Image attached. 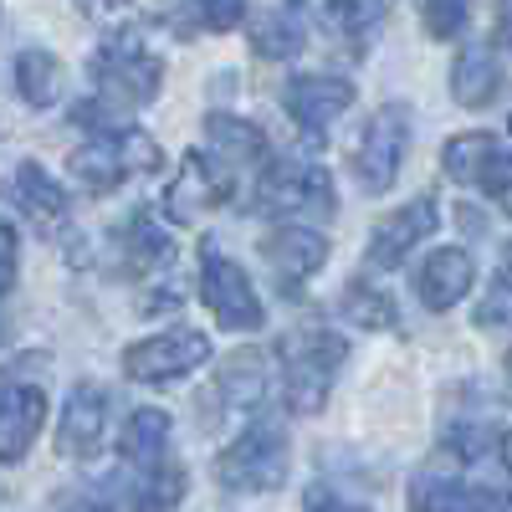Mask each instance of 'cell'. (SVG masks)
I'll return each mask as SVG.
<instances>
[{"label":"cell","mask_w":512,"mask_h":512,"mask_svg":"<svg viewBox=\"0 0 512 512\" xmlns=\"http://www.w3.org/2000/svg\"><path fill=\"white\" fill-rule=\"evenodd\" d=\"M502 461H507V472H512V431L502 436Z\"/></svg>","instance_id":"8d00e7d4"},{"label":"cell","mask_w":512,"mask_h":512,"mask_svg":"<svg viewBox=\"0 0 512 512\" xmlns=\"http://www.w3.org/2000/svg\"><path fill=\"white\" fill-rule=\"evenodd\" d=\"M451 441H461V456H482V441H492V431H482V425H466V431H456Z\"/></svg>","instance_id":"d6a6232c"},{"label":"cell","mask_w":512,"mask_h":512,"mask_svg":"<svg viewBox=\"0 0 512 512\" xmlns=\"http://www.w3.org/2000/svg\"><path fill=\"white\" fill-rule=\"evenodd\" d=\"M16 93H21L31 108L57 103V98H62V62H57L52 52H41V47L21 52V57H16Z\"/></svg>","instance_id":"7402d4cb"},{"label":"cell","mask_w":512,"mask_h":512,"mask_svg":"<svg viewBox=\"0 0 512 512\" xmlns=\"http://www.w3.org/2000/svg\"><path fill=\"white\" fill-rule=\"evenodd\" d=\"M11 200L21 205V216H26L36 231H57V226L67 221V195H62V185H57L41 164H31V159L11 175Z\"/></svg>","instance_id":"9a60e30c"},{"label":"cell","mask_w":512,"mask_h":512,"mask_svg":"<svg viewBox=\"0 0 512 512\" xmlns=\"http://www.w3.org/2000/svg\"><path fill=\"white\" fill-rule=\"evenodd\" d=\"M384 16H390V6H344V11H338V21L349 26V36H354L359 52L369 47V36L384 26Z\"/></svg>","instance_id":"f546056e"},{"label":"cell","mask_w":512,"mask_h":512,"mask_svg":"<svg viewBox=\"0 0 512 512\" xmlns=\"http://www.w3.org/2000/svg\"><path fill=\"white\" fill-rule=\"evenodd\" d=\"M420 21L436 41H456V31L466 26V6H456V0H431V6H420Z\"/></svg>","instance_id":"f1b7e54d"},{"label":"cell","mask_w":512,"mask_h":512,"mask_svg":"<svg viewBox=\"0 0 512 512\" xmlns=\"http://www.w3.org/2000/svg\"><path fill=\"white\" fill-rule=\"evenodd\" d=\"M93 77H98V93H103V108L118 103V108H144L159 98L164 88V62L154 52H144L134 36H113L98 47L93 57Z\"/></svg>","instance_id":"3957f363"},{"label":"cell","mask_w":512,"mask_h":512,"mask_svg":"<svg viewBox=\"0 0 512 512\" xmlns=\"http://www.w3.org/2000/svg\"><path fill=\"white\" fill-rule=\"evenodd\" d=\"M344 318L359 323V328H395V308H390V297L374 292L369 282H349L344 292Z\"/></svg>","instance_id":"d4e9b609"},{"label":"cell","mask_w":512,"mask_h":512,"mask_svg":"<svg viewBox=\"0 0 512 512\" xmlns=\"http://www.w3.org/2000/svg\"><path fill=\"white\" fill-rule=\"evenodd\" d=\"M502 88V62L487 47H466L451 67V98L461 108H487Z\"/></svg>","instance_id":"d6986e66"},{"label":"cell","mask_w":512,"mask_h":512,"mask_svg":"<svg viewBox=\"0 0 512 512\" xmlns=\"http://www.w3.org/2000/svg\"><path fill=\"white\" fill-rule=\"evenodd\" d=\"M128 262L134 267H159V262H175V241H169L154 221H134L128 226Z\"/></svg>","instance_id":"484cf974"},{"label":"cell","mask_w":512,"mask_h":512,"mask_svg":"<svg viewBox=\"0 0 512 512\" xmlns=\"http://www.w3.org/2000/svg\"><path fill=\"white\" fill-rule=\"evenodd\" d=\"M72 180L88 185V190H98V195L123 180V159H118V149H113V134H108V139H88V149L72 154Z\"/></svg>","instance_id":"cb8c5ba5"},{"label":"cell","mask_w":512,"mask_h":512,"mask_svg":"<svg viewBox=\"0 0 512 512\" xmlns=\"http://www.w3.org/2000/svg\"><path fill=\"white\" fill-rule=\"evenodd\" d=\"M436 221H441V210L431 205V200H415V205H400V210H390L384 221H374V231H369V262L374 267H400L405 256L415 251V241H425L436 231Z\"/></svg>","instance_id":"30bf717a"},{"label":"cell","mask_w":512,"mask_h":512,"mask_svg":"<svg viewBox=\"0 0 512 512\" xmlns=\"http://www.w3.org/2000/svg\"><path fill=\"white\" fill-rule=\"evenodd\" d=\"M262 210H272V216H333L338 210V195H333V180L328 169L318 164H303V159H282L267 169L262 180V200H256Z\"/></svg>","instance_id":"52a82bcc"},{"label":"cell","mask_w":512,"mask_h":512,"mask_svg":"<svg viewBox=\"0 0 512 512\" xmlns=\"http://www.w3.org/2000/svg\"><path fill=\"white\" fill-rule=\"evenodd\" d=\"M41 425H47V390L26 379H6V390H0V461L16 466L36 446Z\"/></svg>","instance_id":"ba28073f"},{"label":"cell","mask_w":512,"mask_h":512,"mask_svg":"<svg viewBox=\"0 0 512 512\" xmlns=\"http://www.w3.org/2000/svg\"><path fill=\"white\" fill-rule=\"evenodd\" d=\"M349 103H354V82L349 77L303 72V77L287 82V113L303 123V128H328Z\"/></svg>","instance_id":"4fadbf2b"},{"label":"cell","mask_w":512,"mask_h":512,"mask_svg":"<svg viewBox=\"0 0 512 512\" xmlns=\"http://www.w3.org/2000/svg\"><path fill=\"white\" fill-rule=\"evenodd\" d=\"M113 149H118V159H123V175H128V169H154V164L164 159L159 144H154L149 134H139V128H118Z\"/></svg>","instance_id":"83f0119b"},{"label":"cell","mask_w":512,"mask_h":512,"mask_svg":"<svg viewBox=\"0 0 512 512\" xmlns=\"http://www.w3.org/2000/svg\"><path fill=\"white\" fill-rule=\"evenodd\" d=\"M200 303L210 308V318H216L221 328H231V333H256V328L267 323L262 297H256L251 277L231 262V256H221V251H205V267H200Z\"/></svg>","instance_id":"8992f818"},{"label":"cell","mask_w":512,"mask_h":512,"mask_svg":"<svg viewBox=\"0 0 512 512\" xmlns=\"http://www.w3.org/2000/svg\"><path fill=\"white\" fill-rule=\"evenodd\" d=\"M108 431V390L103 384H72V395L62 405V425H57V451L62 456H93L98 441Z\"/></svg>","instance_id":"8fae6325"},{"label":"cell","mask_w":512,"mask_h":512,"mask_svg":"<svg viewBox=\"0 0 512 512\" xmlns=\"http://www.w3.org/2000/svg\"><path fill=\"white\" fill-rule=\"evenodd\" d=\"M287 461H292V451H287L282 425L262 420V425H251L246 436H236V441L221 451L216 477H221V487H231V492H277V487L287 482Z\"/></svg>","instance_id":"7a4b0ae2"},{"label":"cell","mask_w":512,"mask_h":512,"mask_svg":"<svg viewBox=\"0 0 512 512\" xmlns=\"http://www.w3.org/2000/svg\"><path fill=\"white\" fill-rule=\"evenodd\" d=\"M410 134H415V113L405 103H384L369 128H364V139L354 149V169H359V185L384 195L395 180H400V164H405V149H410Z\"/></svg>","instance_id":"277c9868"},{"label":"cell","mask_w":512,"mask_h":512,"mask_svg":"<svg viewBox=\"0 0 512 512\" xmlns=\"http://www.w3.org/2000/svg\"><path fill=\"white\" fill-rule=\"evenodd\" d=\"M251 21V52L267 57V62H287L303 52V16L292 6H256L246 11Z\"/></svg>","instance_id":"ac0fdd59"},{"label":"cell","mask_w":512,"mask_h":512,"mask_svg":"<svg viewBox=\"0 0 512 512\" xmlns=\"http://www.w3.org/2000/svg\"><path fill=\"white\" fill-rule=\"evenodd\" d=\"M200 21H205L210 31H231V26H241V21H246V6H231V0H221V6H205V11H200Z\"/></svg>","instance_id":"1f68e13d"},{"label":"cell","mask_w":512,"mask_h":512,"mask_svg":"<svg viewBox=\"0 0 512 512\" xmlns=\"http://www.w3.org/2000/svg\"><path fill=\"white\" fill-rule=\"evenodd\" d=\"M262 256H267V267L282 277V287H292V282L313 277L328 262V241L318 231H308V226H277L262 241Z\"/></svg>","instance_id":"5bb4252c"},{"label":"cell","mask_w":512,"mask_h":512,"mask_svg":"<svg viewBox=\"0 0 512 512\" xmlns=\"http://www.w3.org/2000/svg\"><path fill=\"white\" fill-rule=\"evenodd\" d=\"M477 323L482 328H512V262L497 272V282L487 287L482 308H477Z\"/></svg>","instance_id":"4316f807"},{"label":"cell","mask_w":512,"mask_h":512,"mask_svg":"<svg viewBox=\"0 0 512 512\" xmlns=\"http://www.w3.org/2000/svg\"><path fill=\"white\" fill-rule=\"evenodd\" d=\"M205 359H210V338L200 328H169V333L139 338V344L123 349V369L139 384H175L195 374Z\"/></svg>","instance_id":"5b68a950"},{"label":"cell","mask_w":512,"mask_h":512,"mask_svg":"<svg viewBox=\"0 0 512 512\" xmlns=\"http://www.w3.org/2000/svg\"><path fill=\"white\" fill-rule=\"evenodd\" d=\"M477 282V262H472V251H461V246H441L436 256H425V267H420V303L431 308V313H446L456 308L466 292H472Z\"/></svg>","instance_id":"7c38bea8"},{"label":"cell","mask_w":512,"mask_h":512,"mask_svg":"<svg viewBox=\"0 0 512 512\" xmlns=\"http://www.w3.org/2000/svg\"><path fill=\"white\" fill-rule=\"evenodd\" d=\"M308 512H369V507H359V502H344V497H323V492H313Z\"/></svg>","instance_id":"836d02e7"},{"label":"cell","mask_w":512,"mask_h":512,"mask_svg":"<svg viewBox=\"0 0 512 512\" xmlns=\"http://www.w3.org/2000/svg\"><path fill=\"white\" fill-rule=\"evenodd\" d=\"M226 195H231V169L221 159H205L200 149H190L175 185H169V195H164V205H169L175 221H195L205 205H221Z\"/></svg>","instance_id":"9c48e42d"},{"label":"cell","mask_w":512,"mask_h":512,"mask_svg":"<svg viewBox=\"0 0 512 512\" xmlns=\"http://www.w3.org/2000/svg\"><path fill=\"white\" fill-rule=\"evenodd\" d=\"M410 512H507V497L487 492V487H472V482L420 477L410 487Z\"/></svg>","instance_id":"2e32d148"},{"label":"cell","mask_w":512,"mask_h":512,"mask_svg":"<svg viewBox=\"0 0 512 512\" xmlns=\"http://www.w3.org/2000/svg\"><path fill=\"white\" fill-rule=\"evenodd\" d=\"M11 282H16V231L0 221V297L11 292Z\"/></svg>","instance_id":"4dcf8cb0"},{"label":"cell","mask_w":512,"mask_h":512,"mask_svg":"<svg viewBox=\"0 0 512 512\" xmlns=\"http://www.w3.org/2000/svg\"><path fill=\"white\" fill-rule=\"evenodd\" d=\"M277 354L287 359V405L297 415H318L338 369H344V359H349L344 333H333L323 323H303V328H292L282 338Z\"/></svg>","instance_id":"6da1fadb"},{"label":"cell","mask_w":512,"mask_h":512,"mask_svg":"<svg viewBox=\"0 0 512 512\" xmlns=\"http://www.w3.org/2000/svg\"><path fill=\"white\" fill-rule=\"evenodd\" d=\"M497 41H502V47H512V0H502V6H497Z\"/></svg>","instance_id":"e575fe53"},{"label":"cell","mask_w":512,"mask_h":512,"mask_svg":"<svg viewBox=\"0 0 512 512\" xmlns=\"http://www.w3.org/2000/svg\"><path fill=\"white\" fill-rule=\"evenodd\" d=\"M118 451H123L128 466H139L144 477L159 472V466L169 461V415L154 410V405L134 410V415H128V425H123V436H118Z\"/></svg>","instance_id":"e0dca14e"},{"label":"cell","mask_w":512,"mask_h":512,"mask_svg":"<svg viewBox=\"0 0 512 512\" xmlns=\"http://www.w3.org/2000/svg\"><path fill=\"white\" fill-rule=\"evenodd\" d=\"M67 512H108V507H103V502H98V497H82V502H72V507H67Z\"/></svg>","instance_id":"d590c367"},{"label":"cell","mask_w":512,"mask_h":512,"mask_svg":"<svg viewBox=\"0 0 512 512\" xmlns=\"http://www.w3.org/2000/svg\"><path fill=\"white\" fill-rule=\"evenodd\" d=\"M205 139H210V149H216V159L226 169L256 164V159L267 154V134H262V128L246 123V118H231V113H210L205 118Z\"/></svg>","instance_id":"ffe728a7"},{"label":"cell","mask_w":512,"mask_h":512,"mask_svg":"<svg viewBox=\"0 0 512 512\" xmlns=\"http://www.w3.org/2000/svg\"><path fill=\"white\" fill-rule=\"evenodd\" d=\"M492 154H497V139H492V134H456V139L441 149V164H446V175H451V180H461V185H482Z\"/></svg>","instance_id":"603a6c76"},{"label":"cell","mask_w":512,"mask_h":512,"mask_svg":"<svg viewBox=\"0 0 512 512\" xmlns=\"http://www.w3.org/2000/svg\"><path fill=\"white\" fill-rule=\"evenodd\" d=\"M507 123H512V118H507Z\"/></svg>","instance_id":"74e56055"},{"label":"cell","mask_w":512,"mask_h":512,"mask_svg":"<svg viewBox=\"0 0 512 512\" xmlns=\"http://www.w3.org/2000/svg\"><path fill=\"white\" fill-rule=\"evenodd\" d=\"M216 390H221V400H231L236 410L262 405V395H267V359L251 354V349H236V354L221 364V374H216Z\"/></svg>","instance_id":"44dd1931"}]
</instances>
